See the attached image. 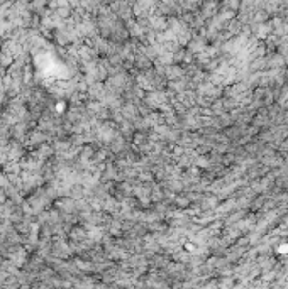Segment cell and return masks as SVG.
<instances>
[]
</instances>
